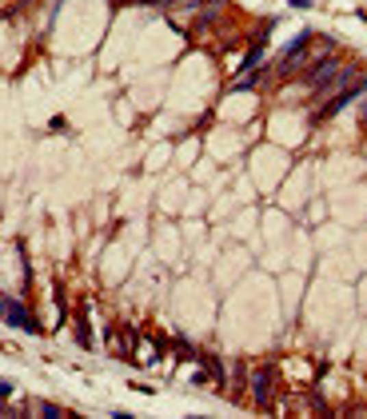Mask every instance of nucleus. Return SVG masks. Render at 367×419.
<instances>
[{
  "label": "nucleus",
  "mask_w": 367,
  "mask_h": 419,
  "mask_svg": "<svg viewBox=\"0 0 367 419\" xmlns=\"http://www.w3.org/2000/svg\"><path fill=\"white\" fill-rule=\"evenodd\" d=\"M255 80H260V68H252V72H244V76H240V80H236V84H231V88H236V92H244V88H252Z\"/></svg>",
  "instance_id": "nucleus-3"
},
{
  "label": "nucleus",
  "mask_w": 367,
  "mask_h": 419,
  "mask_svg": "<svg viewBox=\"0 0 367 419\" xmlns=\"http://www.w3.org/2000/svg\"><path fill=\"white\" fill-rule=\"evenodd\" d=\"M340 68H344V64H340L336 56H323V60H316V64L307 68V88H312V92L331 88V84H336V76H340Z\"/></svg>",
  "instance_id": "nucleus-1"
},
{
  "label": "nucleus",
  "mask_w": 367,
  "mask_h": 419,
  "mask_svg": "<svg viewBox=\"0 0 367 419\" xmlns=\"http://www.w3.org/2000/svg\"><path fill=\"white\" fill-rule=\"evenodd\" d=\"M252 396H255V403H260V407H268V403H272V368H260V372H255Z\"/></svg>",
  "instance_id": "nucleus-2"
}]
</instances>
